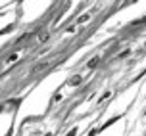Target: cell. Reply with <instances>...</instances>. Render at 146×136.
I'll list each match as a JSON object with an SVG mask.
<instances>
[{
  "instance_id": "obj_1",
  "label": "cell",
  "mask_w": 146,
  "mask_h": 136,
  "mask_svg": "<svg viewBox=\"0 0 146 136\" xmlns=\"http://www.w3.org/2000/svg\"><path fill=\"white\" fill-rule=\"evenodd\" d=\"M98 61H100V57H94V59H92V61L88 63V69H94L96 65H98Z\"/></svg>"
},
{
  "instance_id": "obj_2",
  "label": "cell",
  "mask_w": 146,
  "mask_h": 136,
  "mask_svg": "<svg viewBox=\"0 0 146 136\" xmlns=\"http://www.w3.org/2000/svg\"><path fill=\"white\" fill-rule=\"evenodd\" d=\"M88 17H90V15H88V14H85V15H81V17H79V23H83V21H87Z\"/></svg>"
},
{
  "instance_id": "obj_3",
  "label": "cell",
  "mask_w": 146,
  "mask_h": 136,
  "mask_svg": "<svg viewBox=\"0 0 146 136\" xmlns=\"http://www.w3.org/2000/svg\"><path fill=\"white\" fill-rule=\"evenodd\" d=\"M79 81H81V77H75V79H71V85H77Z\"/></svg>"
},
{
  "instance_id": "obj_4",
  "label": "cell",
  "mask_w": 146,
  "mask_h": 136,
  "mask_svg": "<svg viewBox=\"0 0 146 136\" xmlns=\"http://www.w3.org/2000/svg\"><path fill=\"white\" fill-rule=\"evenodd\" d=\"M75 134H77V130H75V129H73V130H69V132H67V136H75Z\"/></svg>"
}]
</instances>
